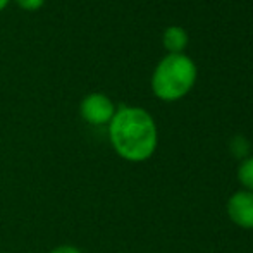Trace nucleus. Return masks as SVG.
Masks as SVG:
<instances>
[{"label": "nucleus", "mask_w": 253, "mask_h": 253, "mask_svg": "<svg viewBox=\"0 0 253 253\" xmlns=\"http://www.w3.org/2000/svg\"><path fill=\"white\" fill-rule=\"evenodd\" d=\"M107 127L114 152L126 162H147L157 152L159 127L153 116L143 107H119Z\"/></svg>", "instance_id": "obj_1"}, {"label": "nucleus", "mask_w": 253, "mask_h": 253, "mask_svg": "<svg viewBox=\"0 0 253 253\" xmlns=\"http://www.w3.org/2000/svg\"><path fill=\"white\" fill-rule=\"evenodd\" d=\"M198 78V67L186 53H167L159 60L152 73V91L162 102H177L184 98Z\"/></svg>", "instance_id": "obj_2"}, {"label": "nucleus", "mask_w": 253, "mask_h": 253, "mask_svg": "<svg viewBox=\"0 0 253 253\" xmlns=\"http://www.w3.org/2000/svg\"><path fill=\"white\" fill-rule=\"evenodd\" d=\"M117 107L105 93H88L80 102V116L90 126H109Z\"/></svg>", "instance_id": "obj_3"}, {"label": "nucleus", "mask_w": 253, "mask_h": 253, "mask_svg": "<svg viewBox=\"0 0 253 253\" xmlns=\"http://www.w3.org/2000/svg\"><path fill=\"white\" fill-rule=\"evenodd\" d=\"M226 213L236 227L253 231V193L247 190H238L226 203Z\"/></svg>", "instance_id": "obj_4"}, {"label": "nucleus", "mask_w": 253, "mask_h": 253, "mask_svg": "<svg viewBox=\"0 0 253 253\" xmlns=\"http://www.w3.org/2000/svg\"><path fill=\"white\" fill-rule=\"evenodd\" d=\"M188 42H190V37H188V31L183 26L172 24V26L164 30L162 45L167 50V53H184V48L188 47Z\"/></svg>", "instance_id": "obj_5"}, {"label": "nucleus", "mask_w": 253, "mask_h": 253, "mask_svg": "<svg viewBox=\"0 0 253 253\" xmlns=\"http://www.w3.org/2000/svg\"><path fill=\"white\" fill-rule=\"evenodd\" d=\"M236 179L240 183L241 190H247L253 193V155L240 160L236 169Z\"/></svg>", "instance_id": "obj_6"}, {"label": "nucleus", "mask_w": 253, "mask_h": 253, "mask_svg": "<svg viewBox=\"0 0 253 253\" xmlns=\"http://www.w3.org/2000/svg\"><path fill=\"white\" fill-rule=\"evenodd\" d=\"M229 150L233 152L240 160H243V159H247V157L250 155V143H248L247 138L236 136V138H233V140H231Z\"/></svg>", "instance_id": "obj_7"}, {"label": "nucleus", "mask_w": 253, "mask_h": 253, "mask_svg": "<svg viewBox=\"0 0 253 253\" xmlns=\"http://www.w3.org/2000/svg\"><path fill=\"white\" fill-rule=\"evenodd\" d=\"M16 3L23 10H28V12H35V10H38L40 7H43L45 0H16Z\"/></svg>", "instance_id": "obj_8"}, {"label": "nucleus", "mask_w": 253, "mask_h": 253, "mask_svg": "<svg viewBox=\"0 0 253 253\" xmlns=\"http://www.w3.org/2000/svg\"><path fill=\"white\" fill-rule=\"evenodd\" d=\"M48 253H83V250L74 245H59V247L52 248Z\"/></svg>", "instance_id": "obj_9"}, {"label": "nucleus", "mask_w": 253, "mask_h": 253, "mask_svg": "<svg viewBox=\"0 0 253 253\" xmlns=\"http://www.w3.org/2000/svg\"><path fill=\"white\" fill-rule=\"evenodd\" d=\"M9 2H10V0H0V12H2L7 5H9Z\"/></svg>", "instance_id": "obj_10"}, {"label": "nucleus", "mask_w": 253, "mask_h": 253, "mask_svg": "<svg viewBox=\"0 0 253 253\" xmlns=\"http://www.w3.org/2000/svg\"><path fill=\"white\" fill-rule=\"evenodd\" d=\"M119 253H124V252H119Z\"/></svg>", "instance_id": "obj_11"}]
</instances>
